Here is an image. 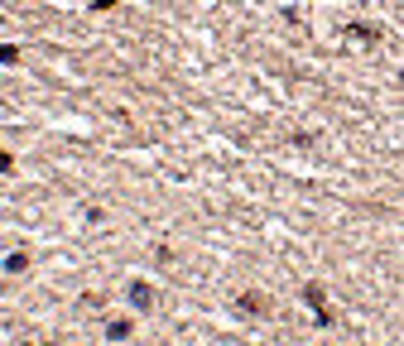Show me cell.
Returning <instances> with one entry per match:
<instances>
[{"instance_id":"obj_7","label":"cell","mask_w":404,"mask_h":346,"mask_svg":"<svg viewBox=\"0 0 404 346\" xmlns=\"http://www.w3.org/2000/svg\"><path fill=\"white\" fill-rule=\"evenodd\" d=\"M0 63L15 68V63H19V44H5V48H0Z\"/></svg>"},{"instance_id":"obj_10","label":"cell","mask_w":404,"mask_h":346,"mask_svg":"<svg viewBox=\"0 0 404 346\" xmlns=\"http://www.w3.org/2000/svg\"><path fill=\"white\" fill-rule=\"evenodd\" d=\"M400 82H404V68H400Z\"/></svg>"},{"instance_id":"obj_1","label":"cell","mask_w":404,"mask_h":346,"mask_svg":"<svg viewBox=\"0 0 404 346\" xmlns=\"http://www.w3.org/2000/svg\"><path fill=\"white\" fill-rule=\"evenodd\" d=\"M303 303L313 308V323H318V327H332V323H337V313L327 308V294H322V284H318V279H308V284H303Z\"/></svg>"},{"instance_id":"obj_6","label":"cell","mask_w":404,"mask_h":346,"mask_svg":"<svg viewBox=\"0 0 404 346\" xmlns=\"http://www.w3.org/2000/svg\"><path fill=\"white\" fill-rule=\"evenodd\" d=\"M24 269H29V255L24 250H10L5 255V274H24Z\"/></svg>"},{"instance_id":"obj_8","label":"cell","mask_w":404,"mask_h":346,"mask_svg":"<svg viewBox=\"0 0 404 346\" xmlns=\"http://www.w3.org/2000/svg\"><path fill=\"white\" fill-rule=\"evenodd\" d=\"M294 144H299V149H308V144H318V135H313V130H299V135H294Z\"/></svg>"},{"instance_id":"obj_3","label":"cell","mask_w":404,"mask_h":346,"mask_svg":"<svg viewBox=\"0 0 404 346\" xmlns=\"http://www.w3.org/2000/svg\"><path fill=\"white\" fill-rule=\"evenodd\" d=\"M125 298H130V308H154V284H145V279H130Z\"/></svg>"},{"instance_id":"obj_5","label":"cell","mask_w":404,"mask_h":346,"mask_svg":"<svg viewBox=\"0 0 404 346\" xmlns=\"http://www.w3.org/2000/svg\"><path fill=\"white\" fill-rule=\"evenodd\" d=\"M130 332H135V323H130V318H111V323H106V342H125Z\"/></svg>"},{"instance_id":"obj_2","label":"cell","mask_w":404,"mask_h":346,"mask_svg":"<svg viewBox=\"0 0 404 346\" xmlns=\"http://www.w3.org/2000/svg\"><path fill=\"white\" fill-rule=\"evenodd\" d=\"M236 313L241 318H270V298L255 294V289H246V294H236Z\"/></svg>"},{"instance_id":"obj_9","label":"cell","mask_w":404,"mask_h":346,"mask_svg":"<svg viewBox=\"0 0 404 346\" xmlns=\"http://www.w3.org/2000/svg\"><path fill=\"white\" fill-rule=\"evenodd\" d=\"M120 0H92V10H116Z\"/></svg>"},{"instance_id":"obj_4","label":"cell","mask_w":404,"mask_h":346,"mask_svg":"<svg viewBox=\"0 0 404 346\" xmlns=\"http://www.w3.org/2000/svg\"><path fill=\"white\" fill-rule=\"evenodd\" d=\"M347 34L356 44H380V24H347Z\"/></svg>"}]
</instances>
